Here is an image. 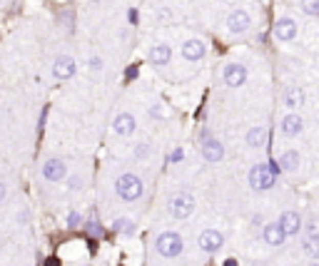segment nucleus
<instances>
[{
    "label": "nucleus",
    "instance_id": "1",
    "mask_svg": "<svg viewBox=\"0 0 319 266\" xmlns=\"http://www.w3.org/2000/svg\"><path fill=\"white\" fill-rule=\"evenodd\" d=\"M115 189H117V194H120L125 202H132V199H137V197L142 194V182H140L137 174H122V177L117 179Z\"/></svg>",
    "mask_w": 319,
    "mask_h": 266
},
{
    "label": "nucleus",
    "instance_id": "2",
    "mask_svg": "<svg viewBox=\"0 0 319 266\" xmlns=\"http://www.w3.org/2000/svg\"><path fill=\"white\" fill-rule=\"evenodd\" d=\"M274 179H277V174L272 172L269 164H257L254 170L249 172V184H252V189H257V191L272 189V187H274Z\"/></svg>",
    "mask_w": 319,
    "mask_h": 266
},
{
    "label": "nucleus",
    "instance_id": "3",
    "mask_svg": "<svg viewBox=\"0 0 319 266\" xmlns=\"http://www.w3.org/2000/svg\"><path fill=\"white\" fill-rule=\"evenodd\" d=\"M157 251L162 254V256H177L180 251H182V239H180V234H175V231H165V234H160V239H157Z\"/></svg>",
    "mask_w": 319,
    "mask_h": 266
},
{
    "label": "nucleus",
    "instance_id": "4",
    "mask_svg": "<svg viewBox=\"0 0 319 266\" xmlns=\"http://www.w3.org/2000/svg\"><path fill=\"white\" fill-rule=\"evenodd\" d=\"M195 211V199L189 194H175L169 199V214L177 219H187L189 214Z\"/></svg>",
    "mask_w": 319,
    "mask_h": 266
},
{
    "label": "nucleus",
    "instance_id": "5",
    "mask_svg": "<svg viewBox=\"0 0 319 266\" xmlns=\"http://www.w3.org/2000/svg\"><path fill=\"white\" fill-rule=\"evenodd\" d=\"M200 249L202 251H207V254H215V251H220L222 249V244H225V236L220 234V231H215V229H207V231H202L200 234Z\"/></svg>",
    "mask_w": 319,
    "mask_h": 266
},
{
    "label": "nucleus",
    "instance_id": "6",
    "mask_svg": "<svg viewBox=\"0 0 319 266\" xmlns=\"http://www.w3.org/2000/svg\"><path fill=\"white\" fill-rule=\"evenodd\" d=\"M53 75H55L57 80H70V77L75 75V60L68 55L57 57L55 65H53Z\"/></svg>",
    "mask_w": 319,
    "mask_h": 266
},
{
    "label": "nucleus",
    "instance_id": "7",
    "mask_svg": "<svg viewBox=\"0 0 319 266\" xmlns=\"http://www.w3.org/2000/svg\"><path fill=\"white\" fill-rule=\"evenodd\" d=\"M244 80H247V70H244V65H227L225 67V82L229 87H240L244 85Z\"/></svg>",
    "mask_w": 319,
    "mask_h": 266
},
{
    "label": "nucleus",
    "instance_id": "8",
    "mask_svg": "<svg viewBox=\"0 0 319 266\" xmlns=\"http://www.w3.org/2000/svg\"><path fill=\"white\" fill-rule=\"evenodd\" d=\"M249 25H252V20H249V15H247L244 10H235V13H229V18H227L229 33H244Z\"/></svg>",
    "mask_w": 319,
    "mask_h": 266
},
{
    "label": "nucleus",
    "instance_id": "9",
    "mask_svg": "<svg viewBox=\"0 0 319 266\" xmlns=\"http://www.w3.org/2000/svg\"><path fill=\"white\" fill-rule=\"evenodd\" d=\"M65 162H60V159H48L45 164H42V177L45 179H50V182H60L62 177H65Z\"/></svg>",
    "mask_w": 319,
    "mask_h": 266
},
{
    "label": "nucleus",
    "instance_id": "10",
    "mask_svg": "<svg viewBox=\"0 0 319 266\" xmlns=\"http://www.w3.org/2000/svg\"><path fill=\"white\" fill-rule=\"evenodd\" d=\"M274 35H277L280 40H284V42L292 40L294 35H297V22H294L292 18H280L277 20V25H274Z\"/></svg>",
    "mask_w": 319,
    "mask_h": 266
},
{
    "label": "nucleus",
    "instance_id": "11",
    "mask_svg": "<svg viewBox=\"0 0 319 266\" xmlns=\"http://www.w3.org/2000/svg\"><path fill=\"white\" fill-rule=\"evenodd\" d=\"M202 157H205L207 162H220L222 157H225V150H222V144L217 142V139H205L202 142Z\"/></svg>",
    "mask_w": 319,
    "mask_h": 266
},
{
    "label": "nucleus",
    "instance_id": "12",
    "mask_svg": "<svg viewBox=\"0 0 319 266\" xmlns=\"http://www.w3.org/2000/svg\"><path fill=\"white\" fill-rule=\"evenodd\" d=\"M280 227H282V231H284L287 236H294V234L300 231V227H302L300 214H297V211H284L282 219H280Z\"/></svg>",
    "mask_w": 319,
    "mask_h": 266
},
{
    "label": "nucleus",
    "instance_id": "13",
    "mask_svg": "<svg viewBox=\"0 0 319 266\" xmlns=\"http://www.w3.org/2000/svg\"><path fill=\"white\" fill-rule=\"evenodd\" d=\"M262 236H264V241L272 244V247H280V244H284V239H287V234L282 231L280 222H277V224H267L262 231Z\"/></svg>",
    "mask_w": 319,
    "mask_h": 266
},
{
    "label": "nucleus",
    "instance_id": "14",
    "mask_svg": "<svg viewBox=\"0 0 319 266\" xmlns=\"http://www.w3.org/2000/svg\"><path fill=\"white\" fill-rule=\"evenodd\" d=\"M115 132L117 134H132L135 132V117H132L130 112H122L115 117Z\"/></svg>",
    "mask_w": 319,
    "mask_h": 266
},
{
    "label": "nucleus",
    "instance_id": "15",
    "mask_svg": "<svg viewBox=\"0 0 319 266\" xmlns=\"http://www.w3.org/2000/svg\"><path fill=\"white\" fill-rule=\"evenodd\" d=\"M169 57H172V50H169V45H155L150 50V62L152 65H167Z\"/></svg>",
    "mask_w": 319,
    "mask_h": 266
},
{
    "label": "nucleus",
    "instance_id": "16",
    "mask_svg": "<svg viewBox=\"0 0 319 266\" xmlns=\"http://www.w3.org/2000/svg\"><path fill=\"white\" fill-rule=\"evenodd\" d=\"M182 55L187 57V60H200V57L205 55L202 40H187V42L182 45Z\"/></svg>",
    "mask_w": 319,
    "mask_h": 266
},
{
    "label": "nucleus",
    "instance_id": "17",
    "mask_svg": "<svg viewBox=\"0 0 319 266\" xmlns=\"http://www.w3.org/2000/svg\"><path fill=\"white\" fill-rule=\"evenodd\" d=\"M282 132L287 134V137L300 134L302 132V117H297V114H287V117L282 119Z\"/></svg>",
    "mask_w": 319,
    "mask_h": 266
},
{
    "label": "nucleus",
    "instance_id": "18",
    "mask_svg": "<svg viewBox=\"0 0 319 266\" xmlns=\"http://www.w3.org/2000/svg\"><path fill=\"white\" fill-rule=\"evenodd\" d=\"M277 164H280L282 172H294L297 167H300V154L294 152V150H287V152L280 157V162H277Z\"/></svg>",
    "mask_w": 319,
    "mask_h": 266
},
{
    "label": "nucleus",
    "instance_id": "19",
    "mask_svg": "<svg viewBox=\"0 0 319 266\" xmlns=\"http://www.w3.org/2000/svg\"><path fill=\"white\" fill-rule=\"evenodd\" d=\"M267 137H269V132H267L264 127H254V130L247 132V144H249V147H264V144H267Z\"/></svg>",
    "mask_w": 319,
    "mask_h": 266
},
{
    "label": "nucleus",
    "instance_id": "20",
    "mask_svg": "<svg viewBox=\"0 0 319 266\" xmlns=\"http://www.w3.org/2000/svg\"><path fill=\"white\" fill-rule=\"evenodd\" d=\"M284 105L287 107H302L304 105V92H302L300 87H289L284 92Z\"/></svg>",
    "mask_w": 319,
    "mask_h": 266
},
{
    "label": "nucleus",
    "instance_id": "21",
    "mask_svg": "<svg viewBox=\"0 0 319 266\" xmlns=\"http://www.w3.org/2000/svg\"><path fill=\"white\" fill-rule=\"evenodd\" d=\"M304 251L309 256H319V236H307L304 239Z\"/></svg>",
    "mask_w": 319,
    "mask_h": 266
},
{
    "label": "nucleus",
    "instance_id": "22",
    "mask_svg": "<svg viewBox=\"0 0 319 266\" xmlns=\"http://www.w3.org/2000/svg\"><path fill=\"white\" fill-rule=\"evenodd\" d=\"M302 10L307 15H319V0H302Z\"/></svg>",
    "mask_w": 319,
    "mask_h": 266
},
{
    "label": "nucleus",
    "instance_id": "23",
    "mask_svg": "<svg viewBox=\"0 0 319 266\" xmlns=\"http://www.w3.org/2000/svg\"><path fill=\"white\" fill-rule=\"evenodd\" d=\"M115 231H122V234H132L135 227H132L130 219H120V222H115Z\"/></svg>",
    "mask_w": 319,
    "mask_h": 266
},
{
    "label": "nucleus",
    "instance_id": "24",
    "mask_svg": "<svg viewBox=\"0 0 319 266\" xmlns=\"http://www.w3.org/2000/svg\"><path fill=\"white\" fill-rule=\"evenodd\" d=\"M307 236H319V219L307 224Z\"/></svg>",
    "mask_w": 319,
    "mask_h": 266
},
{
    "label": "nucleus",
    "instance_id": "25",
    "mask_svg": "<svg viewBox=\"0 0 319 266\" xmlns=\"http://www.w3.org/2000/svg\"><path fill=\"white\" fill-rule=\"evenodd\" d=\"M68 224H70V227H77V224H80V214H77V211H70V214H68Z\"/></svg>",
    "mask_w": 319,
    "mask_h": 266
},
{
    "label": "nucleus",
    "instance_id": "26",
    "mask_svg": "<svg viewBox=\"0 0 319 266\" xmlns=\"http://www.w3.org/2000/svg\"><path fill=\"white\" fill-rule=\"evenodd\" d=\"M180 159H182V150H175L169 154V162H180Z\"/></svg>",
    "mask_w": 319,
    "mask_h": 266
},
{
    "label": "nucleus",
    "instance_id": "27",
    "mask_svg": "<svg viewBox=\"0 0 319 266\" xmlns=\"http://www.w3.org/2000/svg\"><path fill=\"white\" fill-rule=\"evenodd\" d=\"M90 67H93V70H100V67H102V60H100V57H93V60H90Z\"/></svg>",
    "mask_w": 319,
    "mask_h": 266
},
{
    "label": "nucleus",
    "instance_id": "28",
    "mask_svg": "<svg viewBox=\"0 0 319 266\" xmlns=\"http://www.w3.org/2000/svg\"><path fill=\"white\" fill-rule=\"evenodd\" d=\"M45 266H60V259H57V256H50V259L45 261Z\"/></svg>",
    "mask_w": 319,
    "mask_h": 266
},
{
    "label": "nucleus",
    "instance_id": "29",
    "mask_svg": "<svg viewBox=\"0 0 319 266\" xmlns=\"http://www.w3.org/2000/svg\"><path fill=\"white\" fill-rule=\"evenodd\" d=\"M127 18H130V22H137V10H130V13H127Z\"/></svg>",
    "mask_w": 319,
    "mask_h": 266
},
{
    "label": "nucleus",
    "instance_id": "30",
    "mask_svg": "<svg viewBox=\"0 0 319 266\" xmlns=\"http://www.w3.org/2000/svg\"><path fill=\"white\" fill-rule=\"evenodd\" d=\"M222 266H237V261H235V259H227V261H225Z\"/></svg>",
    "mask_w": 319,
    "mask_h": 266
},
{
    "label": "nucleus",
    "instance_id": "31",
    "mask_svg": "<svg viewBox=\"0 0 319 266\" xmlns=\"http://www.w3.org/2000/svg\"><path fill=\"white\" fill-rule=\"evenodd\" d=\"M3 197H5V184H0V202H3Z\"/></svg>",
    "mask_w": 319,
    "mask_h": 266
}]
</instances>
